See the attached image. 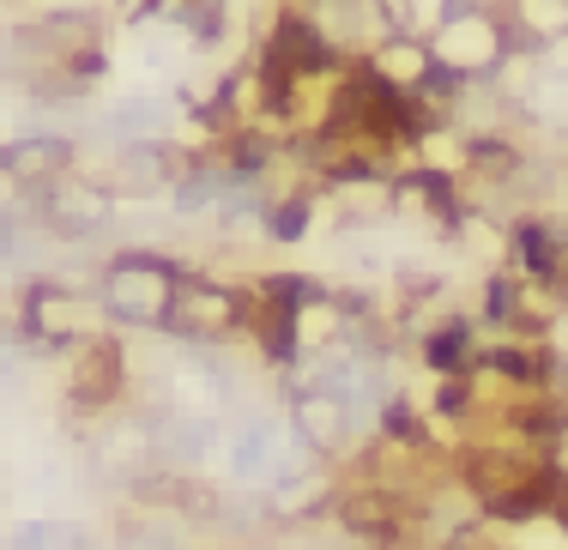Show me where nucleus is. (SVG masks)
<instances>
[{
  "instance_id": "nucleus-1",
  "label": "nucleus",
  "mask_w": 568,
  "mask_h": 550,
  "mask_svg": "<svg viewBox=\"0 0 568 550\" xmlns=\"http://www.w3.org/2000/svg\"><path fill=\"white\" fill-rule=\"evenodd\" d=\"M61 157H67V145H55V140H24V145H7V152H0V170L37 176V170H55Z\"/></svg>"
},
{
  "instance_id": "nucleus-2",
  "label": "nucleus",
  "mask_w": 568,
  "mask_h": 550,
  "mask_svg": "<svg viewBox=\"0 0 568 550\" xmlns=\"http://www.w3.org/2000/svg\"><path fill=\"white\" fill-rule=\"evenodd\" d=\"M303 231V206H278L273 212V236H296Z\"/></svg>"
}]
</instances>
